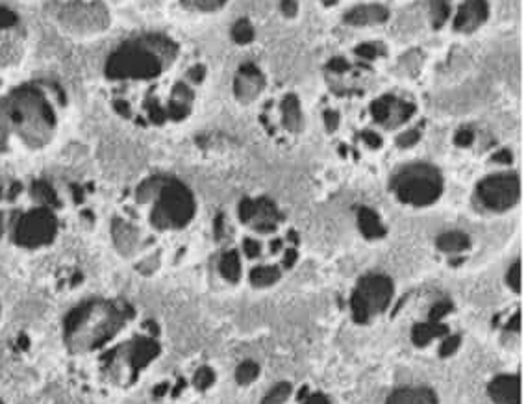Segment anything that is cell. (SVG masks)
<instances>
[{"mask_svg": "<svg viewBox=\"0 0 526 404\" xmlns=\"http://www.w3.org/2000/svg\"><path fill=\"white\" fill-rule=\"evenodd\" d=\"M93 184L75 173L30 171L0 178V247L47 254L95 223Z\"/></svg>", "mask_w": 526, "mask_h": 404, "instance_id": "7a4b0ae2", "label": "cell"}, {"mask_svg": "<svg viewBox=\"0 0 526 404\" xmlns=\"http://www.w3.org/2000/svg\"><path fill=\"white\" fill-rule=\"evenodd\" d=\"M386 404H438V398L428 387H402L391 393Z\"/></svg>", "mask_w": 526, "mask_h": 404, "instance_id": "9a60e30c", "label": "cell"}, {"mask_svg": "<svg viewBox=\"0 0 526 404\" xmlns=\"http://www.w3.org/2000/svg\"><path fill=\"white\" fill-rule=\"evenodd\" d=\"M295 262H297V251L295 249H287L286 256H284V267L289 269V267L295 265Z\"/></svg>", "mask_w": 526, "mask_h": 404, "instance_id": "60d3db41", "label": "cell"}, {"mask_svg": "<svg viewBox=\"0 0 526 404\" xmlns=\"http://www.w3.org/2000/svg\"><path fill=\"white\" fill-rule=\"evenodd\" d=\"M452 310V305L447 302V300H441L438 305H434V308L430 310V321L439 323L445 316H449V311Z\"/></svg>", "mask_w": 526, "mask_h": 404, "instance_id": "f1b7e54d", "label": "cell"}, {"mask_svg": "<svg viewBox=\"0 0 526 404\" xmlns=\"http://www.w3.org/2000/svg\"><path fill=\"white\" fill-rule=\"evenodd\" d=\"M460 341H462V338H460V336H449V338L443 341L441 349H439V354H441L443 358L450 356L452 352L458 351V347H460Z\"/></svg>", "mask_w": 526, "mask_h": 404, "instance_id": "4dcf8cb0", "label": "cell"}, {"mask_svg": "<svg viewBox=\"0 0 526 404\" xmlns=\"http://www.w3.org/2000/svg\"><path fill=\"white\" fill-rule=\"evenodd\" d=\"M487 15H489L487 0H465L454 19V30L471 34L487 21Z\"/></svg>", "mask_w": 526, "mask_h": 404, "instance_id": "8fae6325", "label": "cell"}, {"mask_svg": "<svg viewBox=\"0 0 526 404\" xmlns=\"http://www.w3.org/2000/svg\"><path fill=\"white\" fill-rule=\"evenodd\" d=\"M254 210H256V200L243 199L237 206V217L241 219V223H251L254 217Z\"/></svg>", "mask_w": 526, "mask_h": 404, "instance_id": "4316f807", "label": "cell"}, {"mask_svg": "<svg viewBox=\"0 0 526 404\" xmlns=\"http://www.w3.org/2000/svg\"><path fill=\"white\" fill-rule=\"evenodd\" d=\"M180 58V45L164 34H143L121 43L108 54L102 67V77L110 91L130 86H145L146 93L141 100V113L135 123L141 126H164L169 123L167 113L156 97L158 82L169 73Z\"/></svg>", "mask_w": 526, "mask_h": 404, "instance_id": "277c9868", "label": "cell"}, {"mask_svg": "<svg viewBox=\"0 0 526 404\" xmlns=\"http://www.w3.org/2000/svg\"><path fill=\"white\" fill-rule=\"evenodd\" d=\"M0 404H8V403H6V401H4V398L0 397Z\"/></svg>", "mask_w": 526, "mask_h": 404, "instance_id": "7dc6e473", "label": "cell"}, {"mask_svg": "<svg viewBox=\"0 0 526 404\" xmlns=\"http://www.w3.org/2000/svg\"><path fill=\"white\" fill-rule=\"evenodd\" d=\"M413 112H416V106L409 104V102H402V100H397L391 95L380 97V99H376L371 104V113H373L374 121L380 124H386V126H389L391 117H395L393 126H397V124L408 121L413 115Z\"/></svg>", "mask_w": 526, "mask_h": 404, "instance_id": "9c48e42d", "label": "cell"}, {"mask_svg": "<svg viewBox=\"0 0 526 404\" xmlns=\"http://www.w3.org/2000/svg\"><path fill=\"white\" fill-rule=\"evenodd\" d=\"M419 137H421V134H419L417 130H408V132L398 135L397 145L400 146V148H408V146L416 145L417 141H419Z\"/></svg>", "mask_w": 526, "mask_h": 404, "instance_id": "1f68e13d", "label": "cell"}, {"mask_svg": "<svg viewBox=\"0 0 526 404\" xmlns=\"http://www.w3.org/2000/svg\"><path fill=\"white\" fill-rule=\"evenodd\" d=\"M280 280V269L275 265H260L251 271L252 286L267 287Z\"/></svg>", "mask_w": 526, "mask_h": 404, "instance_id": "44dd1931", "label": "cell"}, {"mask_svg": "<svg viewBox=\"0 0 526 404\" xmlns=\"http://www.w3.org/2000/svg\"><path fill=\"white\" fill-rule=\"evenodd\" d=\"M393 297V282L384 275H367L358 282L352 293V314L358 323H367L389 306Z\"/></svg>", "mask_w": 526, "mask_h": 404, "instance_id": "52a82bcc", "label": "cell"}, {"mask_svg": "<svg viewBox=\"0 0 526 404\" xmlns=\"http://www.w3.org/2000/svg\"><path fill=\"white\" fill-rule=\"evenodd\" d=\"M137 321V310L126 299L88 297L65 311L59 325V345L67 378L89 393L126 389L159 356V325L146 317Z\"/></svg>", "mask_w": 526, "mask_h": 404, "instance_id": "6da1fadb", "label": "cell"}, {"mask_svg": "<svg viewBox=\"0 0 526 404\" xmlns=\"http://www.w3.org/2000/svg\"><path fill=\"white\" fill-rule=\"evenodd\" d=\"M474 141V134L469 128L458 130L456 135H454V143L458 146H469Z\"/></svg>", "mask_w": 526, "mask_h": 404, "instance_id": "836d02e7", "label": "cell"}, {"mask_svg": "<svg viewBox=\"0 0 526 404\" xmlns=\"http://www.w3.org/2000/svg\"><path fill=\"white\" fill-rule=\"evenodd\" d=\"M263 86H265V78H263V75L260 73L256 65H241L234 84V93L237 97V100H241L243 104H249V102L256 99L257 95L262 93Z\"/></svg>", "mask_w": 526, "mask_h": 404, "instance_id": "30bf717a", "label": "cell"}, {"mask_svg": "<svg viewBox=\"0 0 526 404\" xmlns=\"http://www.w3.org/2000/svg\"><path fill=\"white\" fill-rule=\"evenodd\" d=\"M506 280H508V286L512 287L514 291H520V264L519 262H515V264L509 267Z\"/></svg>", "mask_w": 526, "mask_h": 404, "instance_id": "f546056e", "label": "cell"}, {"mask_svg": "<svg viewBox=\"0 0 526 404\" xmlns=\"http://www.w3.org/2000/svg\"><path fill=\"white\" fill-rule=\"evenodd\" d=\"M289 393H291V386L286 384V382H282L278 386H275L269 392V395L263 398V404H282L286 403V398L289 397Z\"/></svg>", "mask_w": 526, "mask_h": 404, "instance_id": "484cf974", "label": "cell"}, {"mask_svg": "<svg viewBox=\"0 0 526 404\" xmlns=\"http://www.w3.org/2000/svg\"><path fill=\"white\" fill-rule=\"evenodd\" d=\"M322 2H324L327 6H332V4H335V2H340V0H322Z\"/></svg>", "mask_w": 526, "mask_h": 404, "instance_id": "bcb514c9", "label": "cell"}, {"mask_svg": "<svg viewBox=\"0 0 526 404\" xmlns=\"http://www.w3.org/2000/svg\"><path fill=\"white\" fill-rule=\"evenodd\" d=\"M304 404H330V403H328V398L324 397V395L317 393V395H311L310 398H306Z\"/></svg>", "mask_w": 526, "mask_h": 404, "instance_id": "b9f144b4", "label": "cell"}, {"mask_svg": "<svg viewBox=\"0 0 526 404\" xmlns=\"http://www.w3.org/2000/svg\"><path fill=\"white\" fill-rule=\"evenodd\" d=\"M450 13V0H432L430 2V15H432L434 28H441Z\"/></svg>", "mask_w": 526, "mask_h": 404, "instance_id": "7402d4cb", "label": "cell"}, {"mask_svg": "<svg viewBox=\"0 0 526 404\" xmlns=\"http://www.w3.org/2000/svg\"><path fill=\"white\" fill-rule=\"evenodd\" d=\"M69 117V95L43 78L19 80L0 93V160L28 158L50 151Z\"/></svg>", "mask_w": 526, "mask_h": 404, "instance_id": "3957f363", "label": "cell"}, {"mask_svg": "<svg viewBox=\"0 0 526 404\" xmlns=\"http://www.w3.org/2000/svg\"><path fill=\"white\" fill-rule=\"evenodd\" d=\"M282 13L286 15V17H295L297 15L298 4L297 0H282Z\"/></svg>", "mask_w": 526, "mask_h": 404, "instance_id": "f35d334b", "label": "cell"}, {"mask_svg": "<svg viewBox=\"0 0 526 404\" xmlns=\"http://www.w3.org/2000/svg\"><path fill=\"white\" fill-rule=\"evenodd\" d=\"M362 140L367 143L371 148H380L382 145V137L378 134H374V132H371V130H365V132H362Z\"/></svg>", "mask_w": 526, "mask_h": 404, "instance_id": "d590c367", "label": "cell"}, {"mask_svg": "<svg viewBox=\"0 0 526 404\" xmlns=\"http://www.w3.org/2000/svg\"><path fill=\"white\" fill-rule=\"evenodd\" d=\"M26 59V35L21 28V19L12 10L0 6V93L21 80Z\"/></svg>", "mask_w": 526, "mask_h": 404, "instance_id": "5b68a950", "label": "cell"}, {"mask_svg": "<svg viewBox=\"0 0 526 404\" xmlns=\"http://www.w3.org/2000/svg\"><path fill=\"white\" fill-rule=\"evenodd\" d=\"M519 321H520L519 314H515L514 319H512V321L508 323V327H506V328H508V330H512V332H519V330H520V328H519Z\"/></svg>", "mask_w": 526, "mask_h": 404, "instance_id": "7bdbcfd3", "label": "cell"}, {"mask_svg": "<svg viewBox=\"0 0 526 404\" xmlns=\"http://www.w3.org/2000/svg\"><path fill=\"white\" fill-rule=\"evenodd\" d=\"M282 121L289 132L297 134L304 126L302 121V112H300V104H298L297 95H286L282 100Z\"/></svg>", "mask_w": 526, "mask_h": 404, "instance_id": "2e32d148", "label": "cell"}, {"mask_svg": "<svg viewBox=\"0 0 526 404\" xmlns=\"http://www.w3.org/2000/svg\"><path fill=\"white\" fill-rule=\"evenodd\" d=\"M382 52H384V48L380 45H376V43H363V45H360L356 48V56H360L363 59H374Z\"/></svg>", "mask_w": 526, "mask_h": 404, "instance_id": "83f0119b", "label": "cell"}, {"mask_svg": "<svg viewBox=\"0 0 526 404\" xmlns=\"http://www.w3.org/2000/svg\"><path fill=\"white\" fill-rule=\"evenodd\" d=\"M478 200L493 211H506L519 202L520 184L515 173H500L487 176L476 188Z\"/></svg>", "mask_w": 526, "mask_h": 404, "instance_id": "ba28073f", "label": "cell"}, {"mask_svg": "<svg viewBox=\"0 0 526 404\" xmlns=\"http://www.w3.org/2000/svg\"><path fill=\"white\" fill-rule=\"evenodd\" d=\"M232 37H234L235 43H240V45H249V43L254 39V28H252V24L246 21V19H241L237 23L234 24V28H232Z\"/></svg>", "mask_w": 526, "mask_h": 404, "instance_id": "603a6c76", "label": "cell"}, {"mask_svg": "<svg viewBox=\"0 0 526 404\" xmlns=\"http://www.w3.org/2000/svg\"><path fill=\"white\" fill-rule=\"evenodd\" d=\"M182 4L189 10H199V12H215L219 8L226 4V0H182Z\"/></svg>", "mask_w": 526, "mask_h": 404, "instance_id": "cb8c5ba5", "label": "cell"}, {"mask_svg": "<svg viewBox=\"0 0 526 404\" xmlns=\"http://www.w3.org/2000/svg\"><path fill=\"white\" fill-rule=\"evenodd\" d=\"M489 397L497 404L520 403V381L517 375H500L489 384Z\"/></svg>", "mask_w": 526, "mask_h": 404, "instance_id": "7c38bea8", "label": "cell"}, {"mask_svg": "<svg viewBox=\"0 0 526 404\" xmlns=\"http://www.w3.org/2000/svg\"><path fill=\"white\" fill-rule=\"evenodd\" d=\"M257 373H260V367H257L254 362H243L235 371V378L240 384H251L252 381H256Z\"/></svg>", "mask_w": 526, "mask_h": 404, "instance_id": "d4e9b609", "label": "cell"}, {"mask_svg": "<svg viewBox=\"0 0 526 404\" xmlns=\"http://www.w3.org/2000/svg\"><path fill=\"white\" fill-rule=\"evenodd\" d=\"M289 240H291L293 241V243H297V234H295V232H293V230H291V232H289Z\"/></svg>", "mask_w": 526, "mask_h": 404, "instance_id": "f6af8a7d", "label": "cell"}, {"mask_svg": "<svg viewBox=\"0 0 526 404\" xmlns=\"http://www.w3.org/2000/svg\"><path fill=\"white\" fill-rule=\"evenodd\" d=\"M349 67H351V65L347 64L345 58H332L330 59V64H328V69L332 70V73H338V75L349 70Z\"/></svg>", "mask_w": 526, "mask_h": 404, "instance_id": "74e56055", "label": "cell"}, {"mask_svg": "<svg viewBox=\"0 0 526 404\" xmlns=\"http://www.w3.org/2000/svg\"><path fill=\"white\" fill-rule=\"evenodd\" d=\"M491 160L495 162V164H512L514 156H512V153H509V151H506V148H504V151H498L497 154H493Z\"/></svg>", "mask_w": 526, "mask_h": 404, "instance_id": "ab89813d", "label": "cell"}, {"mask_svg": "<svg viewBox=\"0 0 526 404\" xmlns=\"http://www.w3.org/2000/svg\"><path fill=\"white\" fill-rule=\"evenodd\" d=\"M447 332H449V328L445 327V325H441V323H422V325L413 327V330H411V340H413L416 345L425 347L430 340L438 338V336H445Z\"/></svg>", "mask_w": 526, "mask_h": 404, "instance_id": "d6986e66", "label": "cell"}, {"mask_svg": "<svg viewBox=\"0 0 526 404\" xmlns=\"http://www.w3.org/2000/svg\"><path fill=\"white\" fill-rule=\"evenodd\" d=\"M278 219H282V215L278 213L275 202H271L269 199H257L254 217H252V221L249 224H252V229L257 230V232L267 234V232H273L276 229Z\"/></svg>", "mask_w": 526, "mask_h": 404, "instance_id": "5bb4252c", "label": "cell"}, {"mask_svg": "<svg viewBox=\"0 0 526 404\" xmlns=\"http://www.w3.org/2000/svg\"><path fill=\"white\" fill-rule=\"evenodd\" d=\"M389 19L387 8L380 4H363V6L352 8L345 15V23L351 26H369V24L386 23Z\"/></svg>", "mask_w": 526, "mask_h": 404, "instance_id": "4fadbf2b", "label": "cell"}, {"mask_svg": "<svg viewBox=\"0 0 526 404\" xmlns=\"http://www.w3.org/2000/svg\"><path fill=\"white\" fill-rule=\"evenodd\" d=\"M324 124H327L328 132L338 130V126H340V115L332 112V110H328V112H324Z\"/></svg>", "mask_w": 526, "mask_h": 404, "instance_id": "8d00e7d4", "label": "cell"}, {"mask_svg": "<svg viewBox=\"0 0 526 404\" xmlns=\"http://www.w3.org/2000/svg\"><path fill=\"white\" fill-rule=\"evenodd\" d=\"M243 251H245V254L249 256V258H257V256H260V252H262V247H260V243H257L256 240L246 238V240L243 241Z\"/></svg>", "mask_w": 526, "mask_h": 404, "instance_id": "e575fe53", "label": "cell"}, {"mask_svg": "<svg viewBox=\"0 0 526 404\" xmlns=\"http://www.w3.org/2000/svg\"><path fill=\"white\" fill-rule=\"evenodd\" d=\"M219 273L224 280L232 282H240L241 278V260H240V252L237 251H224L221 254V258H219Z\"/></svg>", "mask_w": 526, "mask_h": 404, "instance_id": "ac0fdd59", "label": "cell"}, {"mask_svg": "<svg viewBox=\"0 0 526 404\" xmlns=\"http://www.w3.org/2000/svg\"><path fill=\"white\" fill-rule=\"evenodd\" d=\"M391 188L398 200L411 206H428L439 199L443 191V178L432 165L413 164L393 176Z\"/></svg>", "mask_w": 526, "mask_h": 404, "instance_id": "8992f818", "label": "cell"}, {"mask_svg": "<svg viewBox=\"0 0 526 404\" xmlns=\"http://www.w3.org/2000/svg\"><path fill=\"white\" fill-rule=\"evenodd\" d=\"M358 227L367 240H380L386 235V227L382 224L380 217L376 215L371 208H360Z\"/></svg>", "mask_w": 526, "mask_h": 404, "instance_id": "e0dca14e", "label": "cell"}, {"mask_svg": "<svg viewBox=\"0 0 526 404\" xmlns=\"http://www.w3.org/2000/svg\"><path fill=\"white\" fill-rule=\"evenodd\" d=\"M436 245L441 252L454 254V252H462L469 249L471 241H469V235L463 234V232H445L436 240Z\"/></svg>", "mask_w": 526, "mask_h": 404, "instance_id": "ffe728a7", "label": "cell"}, {"mask_svg": "<svg viewBox=\"0 0 526 404\" xmlns=\"http://www.w3.org/2000/svg\"><path fill=\"white\" fill-rule=\"evenodd\" d=\"M280 247H282V241L280 240H275L273 243H271V252H278L280 251Z\"/></svg>", "mask_w": 526, "mask_h": 404, "instance_id": "ee69618b", "label": "cell"}, {"mask_svg": "<svg viewBox=\"0 0 526 404\" xmlns=\"http://www.w3.org/2000/svg\"><path fill=\"white\" fill-rule=\"evenodd\" d=\"M6 314H8V293H6V286H4V280H2V276H0V328L6 321Z\"/></svg>", "mask_w": 526, "mask_h": 404, "instance_id": "d6a6232c", "label": "cell"}]
</instances>
